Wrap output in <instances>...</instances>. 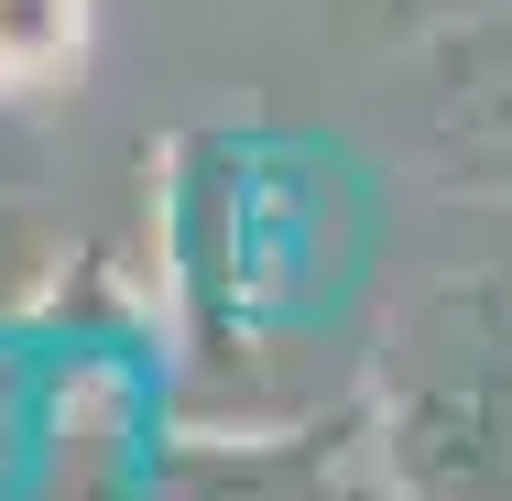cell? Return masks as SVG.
<instances>
[{
	"label": "cell",
	"mask_w": 512,
	"mask_h": 501,
	"mask_svg": "<svg viewBox=\"0 0 512 501\" xmlns=\"http://www.w3.org/2000/svg\"><path fill=\"white\" fill-rule=\"evenodd\" d=\"M77 44H88V0H0V77L11 88L77 66Z\"/></svg>",
	"instance_id": "1"
}]
</instances>
